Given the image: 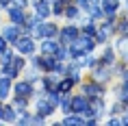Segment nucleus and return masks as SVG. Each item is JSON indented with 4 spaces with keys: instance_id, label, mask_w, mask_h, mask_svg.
Masks as SVG:
<instances>
[{
    "instance_id": "1",
    "label": "nucleus",
    "mask_w": 128,
    "mask_h": 126,
    "mask_svg": "<svg viewBox=\"0 0 128 126\" xmlns=\"http://www.w3.org/2000/svg\"><path fill=\"white\" fill-rule=\"evenodd\" d=\"M13 46L18 48V52H22V54H30V52L35 50V41H33V37H30V35H20V37L15 39Z\"/></svg>"
},
{
    "instance_id": "2",
    "label": "nucleus",
    "mask_w": 128,
    "mask_h": 126,
    "mask_svg": "<svg viewBox=\"0 0 128 126\" xmlns=\"http://www.w3.org/2000/svg\"><path fill=\"white\" fill-rule=\"evenodd\" d=\"M72 113L89 115V113H91V109H89V100L82 98V96H74V98H72Z\"/></svg>"
},
{
    "instance_id": "3",
    "label": "nucleus",
    "mask_w": 128,
    "mask_h": 126,
    "mask_svg": "<svg viewBox=\"0 0 128 126\" xmlns=\"http://www.w3.org/2000/svg\"><path fill=\"white\" fill-rule=\"evenodd\" d=\"M0 35L7 39V44H15V39L22 35V26H18V24H7V26H2Z\"/></svg>"
},
{
    "instance_id": "4",
    "label": "nucleus",
    "mask_w": 128,
    "mask_h": 126,
    "mask_svg": "<svg viewBox=\"0 0 128 126\" xmlns=\"http://www.w3.org/2000/svg\"><path fill=\"white\" fill-rule=\"evenodd\" d=\"M13 91H15V96L30 98V96H33V83H30V80H20V83H15Z\"/></svg>"
},
{
    "instance_id": "5",
    "label": "nucleus",
    "mask_w": 128,
    "mask_h": 126,
    "mask_svg": "<svg viewBox=\"0 0 128 126\" xmlns=\"http://www.w3.org/2000/svg\"><path fill=\"white\" fill-rule=\"evenodd\" d=\"M9 20H11V24H18V26H22V24H24V20H26L24 9L11 7V9H9Z\"/></svg>"
},
{
    "instance_id": "6",
    "label": "nucleus",
    "mask_w": 128,
    "mask_h": 126,
    "mask_svg": "<svg viewBox=\"0 0 128 126\" xmlns=\"http://www.w3.org/2000/svg\"><path fill=\"white\" fill-rule=\"evenodd\" d=\"M78 37V28L76 26H65L61 31V44H72Z\"/></svg>"
},
{
    "instance_id": "7",
    "label": "nucleus",
    "mask_w": 128,
    "mask_h": 126,
    "mask_svg": "<svg viewBox=\"0 0 128 126\" xmlns=\"http://www.w3.org/2000/svg\"><path fill=\"white\" fill-rule=\"evenodd\" d=\"M0 119L2 122H15L18 119V111L13 109V104H2V111H0Z\"/></svg>"
},
{
    "instance_id": "8",
    "label": "nucleus",
    "mask_w": 128,
    "mask_h": 126,
    "mask_svg": "<svg viewBox=\"0 0 128 126\" xmlns=\"http://www.w3.org/2000/svg\"><path fill=\"white\" fill-rule=\"evenodd\" d=\"M9 93H11V78L0 74V100H7Z\"/></svg>"
},
{
    "instance_id": "9",
    "label": "nucleus",
    "mask_w": 128,
    "mask_h": 126,
    "mask_svg": "<svg viewBox=\"0 0 128 126\" xmlns=\"http://www.w3.org/2000/svg\"><path fill=\"white\" fill-rule=\"evenodd\" d=\"M117 9H120V0H102V11H104V15H111L113 18L117 13Z\"/></svg>"
},
{
    "instance_id": "10",
    "label": "nucleus",
    "mask_w": 128,
    "mask_h": 126,
    "mask_svg": "<svg viewBox=\"0 0 128 126\" xmlns=\"http://www.w3.org/2000/svg\"><path fill=\"white\" fill-rule=\"evenodd\" d=\"M82 91H87L89 98H94V96H102L104 89H102L98 83H85V85H82Z\"/></svg>"
},
{
    "instance_id": "11",
    "label": "nucleus",
    "mask_w": 128,
    "mask_h": 126,
    "mask_svg": "<svg viewBox=\"0 0 128 126\" xmlns=\"http://www.w3.org/2000/svg\"><path fill=\"white\" fill-rule=\"evenodd\" d=\"M37 113L44 115V117H46V115H52L54 113V104L48 102V100H39V102H37Z\"/></svg>"
},
{
    "instance_id": "12",
    "label": "nucleus",
    "mask_w": 128,
    "mask_h": 126,
    "mask_svg": "<svg viewBox=\"0 0 128 126\" xmlns=\"http://www.w3.org/2000/svg\"><path fill=\"white\" fill-rule=\"evenodd\" d=\"M35 11H37L39 18H48V13H50V2L48 0H37L35 2Z\"/></svg>"
},
{
    "instance_id": "13",
    "label": "nucleus",
    "mask_w": 128,
    "mask_h": 126,
    "mask_svg": "<svg viewBox=\"0 0 128 126\" xmlns=\"http://www.w3.org/2000/svg\"><path fill=\"white\" fill-rule=\"evenodd\" d=\"M54 65H56V63H54V57H52V54H50V57H39V67H41V70L52 72Z\"/></svg>"
},
{
    "instance_id": "14",
    "label": "nucleus",
    "mask_w": 128,
    "mask_h": 126,
    "mask_svg": "<svg viewBox=\"0 0 128 126\" xmlns=\"http://www.w3.org/2000/svg\"><path fill=\"white\" fill-rule=\"evenodd\" d=\"M89 109H91V113H96V115H102V113H104V102H102V100H98V96H94V98H91Z\"/></svg>"
},
{
    "instance_id": "15",
    "label": "nucleus",
    "mask_w": 128,
    "mask_h": 126,
    "mask_svg": "<svg viewBox=\"0 0 128 126\" xmlns=\"http://www.w3.org/2000/svg\"><path fill=\"white\" fill-rule=\"evenodd\" d=\"M56 48H59V44H54L52 39H46L44 44H41V52H44V54H54V52H56Z\"/></svg>"
},
{
    "instance_id": "16",
    "label": "nucleus",
    "mask_w": 128,
    "mask_h": 126,
    "mask_svg": "<svg viewBox=\"0 0 128 126\" xmlns=\"http://www.w3.org/2000/svg\"><path fill=\"white\" fill-rule=\"evenodd\" d=\"M94 76H96V80H102V83H104V80L111 78V70H108V67H104V63H102V67H100V70H96Z\"/></svg>"
},
{
    "instance_id": "17",
    "label": "nucleus",
    "mask_w": 128,
    "mask_h": 126,
    "mask_svg": "<svg viewBox=\"0 0 128 126\" xmlns=\"http://www.w3.org/2000/svg\"><path fill=\"white\" fill-rule=\"evenodd\" d=\"M74 83H76V80L72 78V76H70V78H63L59 83V87H56V91H70V89L74 87Z\"/></svg>"
},
{
    "instance_id": "18",
    "label": "nucleus",
    "mask_w": 128,
    "mask_h": 126,
    "mask_svg": "<svg viewBox=\"0 0 128 126\" xmlns=\"http://www.w3.org/2000/svg\"><path fill=\"white\" fill-rule=\"evenodd\" d=\"M41 35L44 37H54L56 35V26L54 24H41Z\"/></svg>"
},
{
    "instance_id": "19",
    "label": "nucleus",
    "mask_w": 128,
    "mask_h": 126,
    "mask_svg": "<svg viewBox=\"0 0 128 126\" xmlns=\"http://www.w3.org/2000/svg\"><path fill=\"white\" fill-rule=\"evenodd\" d=\"M11 59H13V50L4 48V50L0 52V65H7V63H11Z\"/></svg>"
},
{
    "instance_id": "20",
    "label": "nucleus",
    "mask_w": 128,
    "mask_h": 126,
    "mask_svg": "<svg viewBox=\"0 0 128 126\" xmlns=\"http://www.w3.org/2000/svg\"><path fill=\"white\" fill-rule=\"evenodd\" d=\"M63 124H85V119L78 117V115H72V113H68V115L63 117Z\"/></svg>"
},
{
    "instance_id": "21",
    "label": "nucleus",
    "mask_w": 128,
    "mask_h": 126,
    "mask_svg": "<svg viewBox=\"0 0 128 126\" xmlns=\"http://www.w3.org/2000/svg\"><path fill=\"white\" fill-rule=\"evenodd\" d=\"M24 63H26V61L22 59V57H13V59H11V63H9V65L13 67V70H18V72H22V70H24Z\"/></svg>"
},
{
    "instance_id": "22",
    "label": "nucleus",
    "mask_w": 128,
    "mask_h": 126,
    "mask_svg": "<svg viewBox=\"0 0 128 126\" xmlns=\"http://www.w3.org/2000/svg\"><path fill=\"white\" fill-rule=\"evenodd\" d=\"M61 109H63V113H65V115H68V113H72V98H70V96L61 98Z\"/></svg>"
},
{
    "instance_id": "23",
    "label": "nucleus",
    "mask_w": 128,
    "mask_h": 126,
    "mask_svg": "<svg viewBox=\"0 0 128 126\" xmlns=\"http://www.w3.org/2000/svg\"><path fill=\"white\" fill-rule=\"evenodd\" d=\"M54 15H63V0H54V5H52V9H50Z\"/></svg>"
},
{
    "instance_id": "24",
    "label": "nucleus",
    "mask_w": 128,
    "mask_h": 126,
    "mask_svg": "<svg viewBox=\"0 0 128 126\" xmlns=\"http://www.w3.org/2000/svg\"><path fill=\"white\" fill-rule=\"evenodd\" d=\"M78 11H80L78 7H70V9H63L65 18H70V20H72V18H76V15H78Z\"/></svg>"
},
{
    "instance_id": "25",
    "label": "nucleus",
    "mask_w": 128,
    "mask_h": 126,
    "mask_svg": "<svg viewBox=\"0 0 128 126\" xmlns=\"http://www.w3.org/2000/svg\"><path fill=\"white\" fill-rule=\"evenodd\" d=\"M11 5L18 7V9H26L28 7V0H11Z\"/></svg>"
},
{
    "instance_id": "26",
    "label": "nucleus",
    "mask_w": 128,
    "mask_h": 126,
    "mask_svg": "<svg viewBox=\"0 0 128 126\" xmlns=\"http://www.w3.org/2000/svg\"><path fill=\"white\" fill-rule=\"evenodd\" d=\"M117 31H120L122 35H128V20H124L122 24H117Z\"/></svg>"
},
{
    "instance_id": "27",
    "label": "nucleus",
    "mask_w": 128,
    "mask_h": 126,
    "mask_svg": "<svg viewBox=\"0 0 128 126\" xmlns=\"http://www.w3.org/2000/svg\"><path fill=\"white\" fill-rule=\"evenodd\" d=\"M85 33H87V35H96V26H94V22H87V24H85Z\"/></svg>"
},
{
    "instance_id": "28",
    "label": "nucleus",
    "mask_w": 128,
    "mask_h": 126,
    "mask_svg": "<svg viewBox=\"0 0 128 126\" xmlns=\"http://www.w3.org/2000/svg\"><path fill=\"white\" fill-rule=\"evenodd\" d=\"M120 93H122V96H120L122 100H126V98H128V80L124 83V87H122V91H120Z\"/></svg>"
},
{
    "instance_id": "29",
    "label": "nucleus",
    "mask_w": 128,
    "mask_h": 126,
    "mask_svg": "<svg viewBox=\"0 0 128 126\" xmlns=\"http://www.w3.org/2000/svg\"><path fill=\"white\" fill-rule=\"evenodd\" d=\"M11 7V0H0V9H9Z\"/></svg>"
},
{
    "instance_id": "30",
    "label": "nucleus",
    "mask_w": 128,
    "mask_h": 126,
    "mask_svg": "<svg viewBox=\"0 0 128 126\" xmlns=\"http://www.w3.org/2000/svg\"><path fill=\"white\" fill-rule=\"evenodd\" d=\"M4 48H7V39H4V37H2V35H0V52H2V50H4Z\"/></svg>"
},
{
    "instance_id": "31",
    "label": "nucleus",
    "mask_w": 128,
    "mask_h": 126,
    "mask_svg": "<svg viewBox=\"0 0 128 126\" xmlns=\"http://www.w3.org/2000/svg\"><path fill=\"white\" fill-rule=\"evenodd\" d=\"M111 113H122V106H120V104H115V106H113V111H111Z\"/></svg>"
},
{
    "instance_id": "32",
    "label": "nucleus",
    "mask_w": 128,
    "mask_h": 126,
    "mask_svg": "<svg viewBox=\"0 0 128 126\" xmlns=\"http://www.w3.org/2000/svg\"><path fill=\"white\" fill-rule=\"evenodd\" d=\"M124 78H126V80H128V72H126V74H124Z\"/></svg>"
},
{
    "instance_id": "33",
    "label": "nucleus",
    "mask_w": 128,
    "mask_h": 126,
    "mask_svg": "<svg viewBox=\"0 0 128 126\" xmlns=\"http://www.w3.org/2000/svg\"><path fill=\"white\" fill-rule=\"evenodd\" d=\"M0 111H2V100H0Z\"/></svg>"
}]
</instances>
